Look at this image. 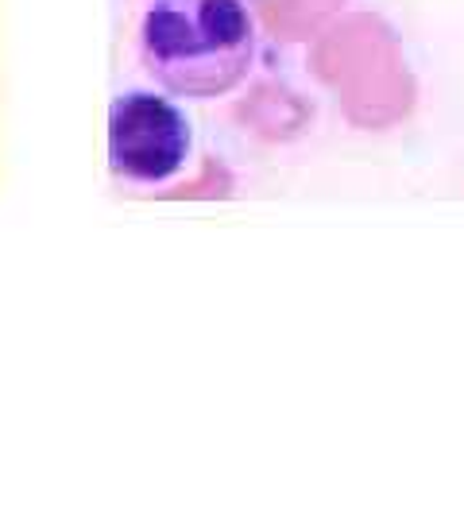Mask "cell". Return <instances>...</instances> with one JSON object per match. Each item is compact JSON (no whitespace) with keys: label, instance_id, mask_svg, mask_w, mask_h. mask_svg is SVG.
I'll return each instance as SVG.
<instances>
[{"label":"cell","instance_id":"2","mask_svg":"<svg viewBox=\"0 0 464 522\" xmlns=\"http://www.w3.org/2000/svg\"><path fill=\"white\" fill-rule=\"evenodd\" d=\"M190 121L174 101L155 94H124L109 109V166L132 186H159L186 166Z\"/></svg>","mask_w":464,"mask_h":522},{"label":"cell","instance_id":"1","mask_svg":"<svg viewBox=\"0 0 464 522\" xmlns=\"http://www.w3.org/2000/svg\"><path fill=\"white\" fill-rule=\"evenodd\" d=\"M252 58L255 20L240 0H151L139 20V62L174 97H225L248 77Z\"/></svg>","mask_w":464,"mask_h":522}]
</instances>
